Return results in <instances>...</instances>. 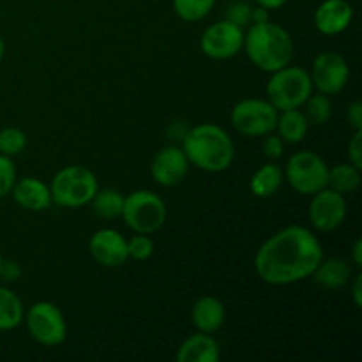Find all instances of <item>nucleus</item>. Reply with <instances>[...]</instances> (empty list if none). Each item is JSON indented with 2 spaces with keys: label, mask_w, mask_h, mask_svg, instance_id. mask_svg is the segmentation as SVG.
I'll return each mask as SVG.
<instances>
[{
  "label": "nucleus",
  "mask_w": 362,
  "mask_h": 362,
  "mask_svg": "<svg viewBox=\"0 0 362 362\" xmlns=\"http://www.w3.org/2000/svg\"><path fill=\"white\" fill-rule=\"evenodd\" d=\"M354 7L349 0H324L313 14V23L320 34L338 35L350 27Z\"/></svg>",
  "instance_id": "obj_15"
},
{
  "label": "nucleus",
  "mask_w": 362,
  "mask_h": 362,
  "mask_svg": "<svg viewBox=\"0 0 362 362\" xmlns=\"http://www.w3.org/2000/svg\"><path fill=\"white\" fill-rule=\"evenodd\" d=\"M278 110L260 98H247L237 103L230 112L232 127L243 136L260 138L274 133L278 124Z\"/></svg>",
  "instance_id": "obj_8"
},
{
  "label": "nucleus",
  "mask_w": 362,
  "mask_h": 362,
  "mask_svg": "<svg viewBox=\"0 0 362 362\" xmlns=\"http://www.w3.org/2000/svg\"><path fill=\"white\" fill-rule=\"evenodd\" d=\"M308 216L315 230L324 233L334 232L346 218V197L331 187H324L318 193L311 194Z\"/></svg>",
  "instance_id": "obj_12"
},
{
  "label": "nucleus",
  "mask_w": 362,
  "mask_h": 362,
  "mask_svg": "<svg viewBox=\"0 0 362 362\" xmlns=\"http://www.w3.org/2000/svg\"><path fill=\"white\" fill-rule=\"evenodd\" d=\"M4 53H6V45H4V39L0 37V62H2L4 59Z\"/></svg>",
  "instance_id": "obj_39"
},
{
  "label": "nucleus",
  "mask_w": 362,
  "mask_h": 362,
  "mask_svg": "<svg viewBox=\"0 0 362 362\" xmlns=\"http://www.w3.org/2000/svg\"><path fill=\"white\" fill-rule=\"evenodd\" d=\"M98 177L87 166L71 165L59 170L49 184L52 202L64 209H78L90 204L98 193Z\"/></svg>",
  "instance_id": "obj_5"
},
{
  "label": "nucleus",
  "mask_w": 362,
  "mask_h": 362,
  "mask_svg": "<svg viewBox=\"0 0 362 362\" xmlns=\"http://www.w3.org/2000/svg\"><path fill=\"white\" fill-rule=\"evenodd\" d=\"M311 83L317 92L327 95H338L345 90L350 78V67L345 57L332 49L320 52L313 60L310 71Z\"/></svg>",
  "instance_id": "obj_10"
},
{
  "label": "nucleus",
  "mask_w": 362,
  "mask_h": 362,
  "mask_svg": "<svg viewBox=\"0 0 362 362\" xmlns=\"http://www.w3.org/2000/svg\"><path fill=\"white\" fill-rule=\"evenodd\" d=\"M21 276V265L16 260H6L2 258L0 262V279L6 283L18 281Z\"/></svg>",
  "instance_id": "obj_33"
},
{
  "label": "nucleus",
  "mask_w": 362,
  "mask_h": 362,
  "mask_svg": "<svg viewBox=\"0 0 362 362\" xmlns=\"http://www.w3.org/2000/svg\"><path fill=\"white\" fill-rule=\"evenodd\" d=\"M349 159L352 165L362 170V129L354 131L349 141Z\"/></svg>",
  "instance_id": "obj_32"
},
{
  "label": "nucleus",
  "mask_w": 362,
  "mask_h": 362,
  "mask_svg": "<svg viewBox=\"0 0 362 362\" xmlns=\"http://www.w3.org/2000/svg\"><path fill=\"white\" fill-rule=\"evenodd\" d=\"M361 168H357L352 163H339V165L329 168L327 187L338 191L343 197L356 193L361 186Z\"/></svg>",
  "instance_id": "obj_22"
},
{
  "label": "nucleus",
  "mask_w": 362,
  "mask_h": 362,
  "mask_svg": "<svg viewBox=\"0 0 362 362\" xmlns=\"http://www.w3.org/2000/svg\"><path fill=\"white\" fill-rule=\"evenodd\" d=\"M182 151L189 165L202 172L221 173L235 159L232 136L216 124H198L187 129L182 138Z\"/></svg>",
  "instance_id": "obj_2"
},
{
  "label": "nucleus",
  "mask_w": 362,
  "mask_h": 362,
  "mask_svg": "<svg viewBox=\"0 0 362 362\" xmlns=\"http://www.w3.org/2000/svg\"><path fill=\"white\" fill-rule=\"evenodd\" d=\"M352 285H350V290H352V299H354V304H356L357 308H362V274L361 272H357L356 276H352Z\"/></svg>",
  "instance_id": "obj_35"
},
{
  "label": "nucleus",
  "mask_w": 362,
  "mask_h": 362,
  "mask_svg": "<svg viewBox=\"0 0 362 362\" xmlns=\"http://www.w3.org/2000/svg\"><path fill=\"white\" fill-rule=\"evenodd\" d=\"M303 113L310 126H324V124L329 122L332 115L331 95L322 94V92L311 94L303 105Z\"/></svg>",
  "instance_id": "obj_25"
},
{
  "label": "nucleus",
  "mask_w": 362,
  "mask_h": 362,
  "mask_svg": "<svg viewBox=\"0 0 362 362\" xmlns=\"http://www.w3.org/2000/svg\"><path fill=\"white\" fill-rule=\"evenodd\" d=\"M324 250L311 230L290 225L269 237L255 255V272L264 283L286 286L311 278Z\"/></svg>",
  "instance_id": "obj_1"
},
{
  "label": "nucleus",
  "mask_w": 362,
  "mask_h": 362,
  "mask_svg": "<svg viewBox=\"0 0 362 362\" xmlns=\"http://www.w3.org/2000/svg\"><path fill=\"white\" fill-rule=\"evenodd\" d=\"M271 20V14H269V9L265 7H251V23H264V21Z\"/></svg>",
  "instance_id": "obj_36"
},
{
  "label": "nucleus",
  "mask_w": 362,
  "mask_h": 362,
  "mask_svg": "<svg viewBox=\"0 0 362 362\" xmlns=\"http://www.w3.org/2000/svg\"><path fill=\"white\" fill-rule=\"evenodd\" d=\"M244 48V28L228 20L209 25L200 37V49L212 60H228Z\"/></svg>",
  "instance_id": "obj_11"
},
{
  "label": "nucleus",
  "mask_w": 362,
  "mask_h": 362,
  "mask_svg": "<svg viewBox=\"0 0 362 362\" xmlns=\"http://www.w3.org/2000/svg\"><path fill=\"white\" fill-rule=\"evenodd\" d=\"M25 325L34 341L42 346H59L67 338V324L59 306L49 300L34 303L25 311Z\"/></svg>",
  "instance_id": "obj_9"
},
{
  "label": "nucleus",
  "mask_w": 362,
  "mask_h": 362,
  "mask_svg": "<svg viewBox=\"0 0 362 362\" xmlns=\"http://www.w3.org/2000/svg\"><path fill=\"white\" fill-rule=\"evenodd\" d=\"M276 131H278V134L285 144L296 145L306 138L308 131H310V124H308L306 117H304L300 108L285 110V112L278 113Z\"/></svg>",
  "instance_id": "obj_20"
},
{
  "label": "nucleus",
  "mask_w": 362,
  "mask_h": 362,
  "mask_svg": "<svg viewBox=\"0 0 362 362\" xmlns=\"http://www.w3.org/2000/svg\"><path fill=\"white\" fill-rule=\"evenodd\" d=\"M288 0H257V4L260 7H265V9L272 11V9H281Z\"/></svg>",
  "instance_id": "obj_38"
},
{
  "label": "nucleus",
  "mask_w": 362,
  "mask_h": 362,
  "mask_svg": "<svg viewBox=\"0 0 362 362\" xmlns=\"http://www.w3.org/2000/svg\"><path fill=\"white\" fill-rule=\"evenodd\" d=\"M243 49L257 69L271 74L292 64L296 46L286 28L269 20L250 25L244 32Z\"/></svg>",
  "instance_id": "obj_3"
},
{
  "label": "nucleus",
  "mask_w": 362,
  "mask_h": 362,
  "mask_svg": "<svg viewBox=\"0 0 362 362\" xmlns=\"http://www.w3.org/2000/svg\"><path fill=\"white\" fill-rule=\"evenodd\" d=\"M313 83L306 69L299 66H285L271 73L265 85L267 101L278 112L303 108L306 99L313 94Z\"/></svg>",
  "instance_id": "obj_4"
},
{
  "label": "nucleus",
  "mask_w": 362,
  "mask_h": 362,
  "mask_svg": "<svg viewBox=\"0 0 362 362\" xmlns=\"http://www.w3.org/2000/svg\"><path fill=\"white\" fill-rule=\"evenodd\" d=\"M225 20L232 21V23L239 25V27L246 28L251 21V6L250 4L243 2V0H237L232 2L226 9V18Z\"/></svg>",
  "instance_id": "obj_30"
},
{
  "label": "nucleus",
  "mask_w": 362,
  "mask_h": 362,
  "mask_svg": "<svg viewBox=\"0 0 362 362\" xmlns=\"http://www.w3.org/2000/svg\"><path fill=\"white\" fill-rule=\"evenodd\" d=\"M25 317L23 300L13 290L0 286V331H13Z\"/></svg>",
  "instance_id": "obj_23"
},
{
  "label": "nucleus",
  "mask_w": 362,
  "mask_h": 362,
  "mask_svg": "<svg viewBox=\"0 0 362 362\" xmlns=\"http://www.w3.org/2000/svg\"><path fill=\"white\" fill-rule=\"evenodd\" d=\"M101 219H117L122 216L124 194L119 189H98L88 204Z\"/></svg>",
  "instance_id": "obj_24"
},
{
  "label": "nucleus",
  "mask_w": 362,
  "mask_h": 362,
  "mask_svg": "<svg viewBox=\"0 0 362 362\" xmlns=\"http://www.w3.org/2000/svg\"><path fill=\"white\" fill-rule=\"evenodd\" d=\"M166 216H168V211H166L165 200L154 191L138 189L124 197L120 218L134 233L152 235L159 232L165 226Z\"/></svg>",
  "instance_id": "obj_6"
},
{
  "label": "nucleus",
  "mask_w": 362,
  "mask_h": 362,
  "mask_svg": "<svg viewBox=\"0 0 362 362\" xmlns=\"http://www.w3.org/2000/svg\"><path fill=\"white\" fill-rule=\"evenodd\" d=\"M216 0H173V11L184 21H202L214 9Z\"/></svg>",
  "instance_id": "obj_26"
},
{
  "label": "nucleus",
  "mask_w": 362,
  "mask_h": 362,
  "mask_svg": "<svg viewBox=\"0 0 362 362\" xmlns=\"http://www.w3.org/2000/svg\"><path fill=\"white\" fill-rule=\"evenodd\" d=\"M189 161H187L186 154H184L182 147L177 145H168V147L161 148L158 154L154 156L151 163V175L159 186L163 187H173L179 186L189 172Z\"/></svg>",
  "instance_id": "obj_14"
},
{
  "label": "nucleus",
  "mask_w": 362,
  "mask_h": 362,
  "mask_svg": "<svg viewBox=\"0 0 362 362\" xmlns=\"http://www.w3.org/2000/svg\"><path fill=\"white\" fill-rule=\"evenodd\" d=\"M352 276L354 269L350 267L349 262L339 257H324L320 264H318V267L315 269L313 274H311V278L324 290L334 292V290L345 288L350 283V279H352Z\"/></svg>",
  "instance_id": "obj_18"
},
{
  "label": "nucleus",
  "mask_w": 362,
  "mask_h": 362,
  "mask_svg": "<svg viewBox=\"0 0 362 362\" xmlns=\"http://www.w3.org/2000/svg\"><path fill=\"white\" fill-rule=\"evenodd\" d=\"M25 147H27V134L23 129L9 126L0 131V154L14 158L21 154Z\"/></svg>",
  "instance_id": "obj_27"
},
{
  "label": "nucleus",
  "mask_w": 362,
  "mask_h": 362,
  "mask_svg": "<svg viewBox=\"0 0 362 362\" xmlns=\"http://www.w3.org/2000/svg\"><path fill=\"white\" fill-rule=\"evenodd\" d=\"M352 262L354 265H356L357 271H361L362 267V239H356V243H354L352 246Z\"/></svg>",
  "instance_id": "obj_37"
},
{
  "label": "nucleus",
  "mask_w": 362,
  "mask_h": 362,
  "mask_svg": "<svg viewBox=\"0 0 362 362\" xmlns=\"http://www.w3.org/2000/svg\"><path fill=\"white\" fill-rule=\"evenodd\" d=\"M0 262H2V255H0Z\"/></svg>",
  "instance_id": "obj_40"
},
{
  "label": "nucleus",
  "mask_w": 362,
  "mask_h": 362,
  "mask_svg": "<svg viewBox=\"0 0 362 362\" xmlns=\"http://www.w3.org/2000/svg\"><path fill=\"white\" fill-rule=\"evenodd\" d=\"M346 120L354 131L362 129V103L354 101L346 110Z\"/></svg>",
  "instance_id": "obj_34"
},
{
  "label": "nucleus",
  "mask_w": 362,
  "mask_h": 362,
  "mask_svg": "<svg viewBox=\"0 0 362 362\" xmlns=\"http://www.w3.org/2000/svg\"><path fill=\"white\" fill-rule=\"evenodd\" d=\"M283 175L296 193L311 197L327 187L329 165L317 152L299 151L290 156Z\"/></svg>",
  "instance_id": "obj_7"
},
{
  "label": "nucleus",
  "mask_w": 362,
  "mask_h": 362,
  "mask_svg": "<svg viewBox=\"0 0 362 362\" xmlns=\"http://www.w3.org/2000/svg\"><path fill=\"white\" fill-rule=\"evenodd\" d=\"M11 194H13V200L25 211L42 212L53 204L49 186L42 182L41 179H37V177H23L20 180L16 179Z\"/></svg>",
  "instance_id": "obj_16"
},
{
  "label": "nucleus",
  "mask_w": 362,
  "mask_h": 362,
  "mask_svg": "<svg viewBox=\"0 0 362 362\" xmlns=\"http://www.w3.org/2000/svg\"><path fill=\"white\" fill-rule=\"evenodd\" d=\"M219 357L218 341L205 332H197L184 339L175 354L177 362H218Z\"/></svg>",
  "instance_id": "obj_19"
},
{
  "label": "nucleus",
  "mask_w": 362,
  "mask_h": 362,
  "mask_svg": "<svg viewBox=\"0 0 362 362\" xmlns=\"http://www.w3.org/2000/svg\"><path fill=\"white\" fill-rule=\"evenodd\" d=\"M154 253V240L145 233H136L127 240V255L136 262H145Z\"/></svg>",
  "instance_id": "obj_28"
},
{
  "label": "nucleus",
  "mask_w": 362,
  "mask_h": 362,
  "mask_svg": "<svg viewBox=\"0 0 362 362\" xmlns=\"http://www.w3.org/2000/svg\"><path fill=\"white\" fill-rule=\"evenodd\" d=\"M262 148H264V154L267 156L271 161H276V159L281 158L283 152H285V141H283L281 136L274 131V133L265 134Z\"/></svg>",
  "instance_id": "obj_31"
},
{
  "label": "nucleus",
  "mask_w": 362,
  "mask_h": 362,
  "mask_svg": "<svg viewBox=\"0 0 362 362\" xmlns=\"http://www.w3.org/2000/svg\"><path fill=\"white\" fill-rule=\"evenodd\" d=\"M88 253L101 267H122L127 260V239L113 228H101L88 239Z\"/></svg>",
  "instance_id": "obj_13"
},
{
  "label": "nucleus",
  "mask_w": 362,
  "mask_h": 362,
  "mask_svg": "<svg viewBox=\"0 0 362 362\" xmlns=\"http://www.w3.org/2000/svg\"><path fill=\"white\" fill-rule=\"evenodd\" d=\"M226 318L225 304L214 296H204L191 308V322L198 332L214 334L223 327Z\"/></svg>",
  "instance_id": "obj_17"
},
{
  "label": "nucleus",
  "mask_w": 362,
  "mask_h": 362,
  "mask_svg": "<svg viewBox=\"0 0 362 362\" xmlns=\"http://www.w3.org/2000/svg\"><path fill=\"white\" fill-rule=\"evenodd\" d=\"M16 182V166L13 158L0 154V200L9 197Z\"/></svg>",
  "instance_id": "obj_29"
},
{
  "label": "nucleus",
  "mask_w": 362,
  "mask_h": 362,
  "mask_svg": "<svg viewBox=\"0 0 362 362\" xmlns=\"http://www.w3.org/2000/svg\"><path fill=\"white\" fill-rule=\"evenodd\" d=\"M283 180H285L283 170L276 163H265L251 177L250 189L255 197L269 198L278 193Z\"/></svg>",
  "instance_id": "obj_21"
}]
</instances>
